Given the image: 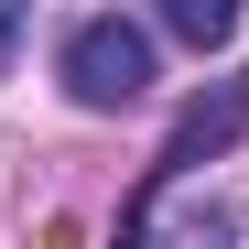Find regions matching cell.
I'll use <instances>...</instances> for the list:
<instances>
[{
  "instance_id": "1",
  "label": "cell",
  "mask_w": 249,
  "mask_h": 249,
  "mask_svg": "<svg viewBox=\"0 0 249 249\" xmlns=\"http://www.w3.org/2000/svg\"><path fill=\"white\" fill-rule=\"evenodd\" d=\"M152 87V33L141 22H119V11H87L65 33V98L76 108H130Z\"/></svg>"
},
{
  "instance_id": "2",
  "label": "cell",
  "mask_w": 249,
  "mask_h": 249,
  "mask_svg": "<svg viewBox=\"0 0 249 249\" xmlns=\"http://www.w3.org/2000/svg\"><path fill=\"white\" fill-rule=\"evenodd\" d=\"M238 130H249V76H217V87H206L174 130H162V152H152V184L141 195H174L184 174H206V162H228L238 152Z\"/></svg>"
},
{
  "instance_id": "3",
  "label": "cell",
  "mask_w": 249,
  "mask_h": 249,
  "mask_svg": "<svg viewBox=\"0 0 249 249\" xmlns=\"http://www.w3.org/2000/svg\"><path fill=\"white\" fill-rule=\"evenodd\" d=\"M238 11H249V0H152V22L174 33V44H195V54H217L238 33Z\"/></svg>"
},
{
  "instance_id": "4",
  "label": "cell",
  "mask_w": 249,
  "mask_h": 249,
  "mask_svg": "<svg viewBox=\"0 0 249 249\" xmlns=\"http://www.w3.org/2000/svg\"><path fill=\"white\" fill-rule=\"evenodd\" d=\"M22 33H33V0H0V76H11V54H22Z\"/></svg>"
}]
</instances>
